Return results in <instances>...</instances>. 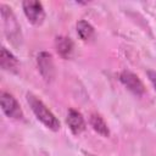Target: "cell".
Listing matches in <instances>:
<instances>
[{
    "mask_svg": "<svg viewBox=\"0 0 156 156\" xmlns=\"http://www.w3.org/2000/svg\"><path fill=\"white\" fill-rule=\"evenodd\" d=\"M55 48H56L57 54L62 58H69L72 56L74 45H73V41L71 38L60 35V37H56V39H55Z\"/></svg>",
    "mask_w": 156,
    "mask_h": 156,
    "instance_id": "obj_8",
    "label": "cell"
},
{
    "mask_svg": "<svg viewBox=\"0 0 156 156\" xmlns=\"http://www.w3.org/2000/svg\"><path fill=\"white\" fill-rule=\"evenodd\" d=\"M23 12L28 21L34 26H40L45 20V11L41 2L37 0H26L22 2Z\"/></svg>",
    "mask_w": 156,
    "mask_h": 156,
    "instance_id": "obj_3",
    "label": "cell"
},
{
    "mask_svg": "<svg viewBox=\"0 0 156 156\" xmlns=\"http://www.w3.org/2000/svg\"><path fill=\"white\" fill-rule=\"evenodd\" d=\"M119 80L129 91H132L136 96H141L145 93V87L143 82L136 74L130 71H123L119 74Z\"/></svg>",
    "mask_w": 156,
    "mask_h": 156,
    "instance_id": "obj_5",
    "label": "cell"
},
{
    "mask_svg": "<svg viewBox=\"0 0 156 156\" xmlns=\"http://www.w3.org/2000/svg\"><path fill=\"white\" fill-rule=\"evenodd\" d=\"M147 77H149L150 82L152 83V85L156 90V71H147Z\"/></svg>",
    "mask_w": 156,
    "mask_h": 156,
    "instance_id": "obj_12",
    "label": "cell"
},
{
    "mask_svg": "<svg viewBox=\"0 0 156 156\" xmlns=\"http://www.w3.org/2000/svg\"><path fill=\"white\" fill-rule=\"evenodd\" d=\"M0 65H1L2 69L9 71V72H17V69H18V61H17V58L6 48H1Z\"/></svg>",
    "mask_w": 156,
    "mask_h": 156,
    "instance_id": "obj_9",
    "label": "cell"
},
{
    "mask_svg": "<svg viewBox=\"0 0 156 156\" xmlns=\"http://www.w3.org/2000/svg\"><path fill=\"white\" fill-rule=\"evenodd\" d=\"M71 132L74 135H79L82 132H84L85 129V121L82 116L80 112H78L74 108H69L68 113H67V119H66Z\"/></svg>",
    "mask_w": 156,
    "mask_h": 156,
    "instance_id": "obj_7",
    "label": "cell"
},
{
    "mask_svg": "<svg viewBox=\"0 0 156 156\" xmlns=\"http://www.w3.org/2000/svg\"><path fill=\"white\" fill-rule=\"evenodd\" d=\"M89 122H90V126L93 127V129H94L98 134H100V135H102V136H108V135H110V130H108V128H107V124H106V122L104 121V118H102L100 115L93 113V115L90 116Z\"/></svg>",
    "mask_w": 156,
    "mask_h": 156,
    "instance_id": "obj_10",
    "label": "cell"
},
{
    "mask_svg": "<svg viewBox=\"0 0 156 156\" xmlns=\"http://www.w3.org/2000/svg\"><path fill=\"white\" fill-rule=\"evenodd\" d=\"M27 101L33 111V113L35 115V117L50 130L52 132H57L60 129V122L58 119L55 117V115L46 107V105L34 94L28 93L27 94Z\"/></svg>",
    "mask_w": 156,
    "mask_h": 156,
    "instance_id": "obj_1",
    "label": "cell"
},
{
    "mask_svg": "<svg viewBox=\"0 0 156 156\" xmlns=\"http://www.w3.org/2000/svg\"><path fill=\"white\" fill-rule=\"evenodd\" d=\"M77 33H78V35H79V38L82 40L88 41V40L93 39V37H94V28L87 21L80 20L77 23Z\"/></svg>",
    "mask_w": 156,
    "mask_h": 156,
    "instance_id": "obj_11",
    "label": "cell"
},
{
    "mask_svg": "<svg viewBox=\"0 0 156 156\" xmlns=\"http://www.w3.org/2000/svg\"><path fill=\"white\" fill-rule=\"evenodd\" d=\"M37 63L43 78L48 82L54 78V71H55L52 56L46 51H41L37 57Z\"/></svg>",
    "mask_w": 156,
    "mask_h": 156,
    "instance_id": "obj_6",
    "label": "cell"
},
{
    "mask_svg": "<svg viewBox=\"0 0 156 156\" xmlns=\"http://www.w3.org/2000/svg\"><path fill=\"white\" fill-rule=\"evenodd\" d=\"M0 9H1V17H2V23H4V29H5L6 37L12 43L21 40V28H20V24L16 20L13 12L6 5H1Z\"/></svg>",
    "mask_w": 156,
    "mask_h": 156,
    "instance_id": "obj_2",
    "label": "cell"
},
{
    "mask_svg": "<svg viewBox=\"0 0 156 156\" xmlns=\"http://www.w3.org/2000/svg\"><path fill=\"white\" fill-rule=\"evenodd\" d=\"M0 100H1L2 112L9 118H12V119H16V121H22L23 119V111H22L20 104L17 102V100L11 94L2 91Z\"/></svg>",
    "mask_w": 156,
    "mask_h": 156,
    "instance_id": "obj_4",
    "label": "cell"
}]
</instances>
